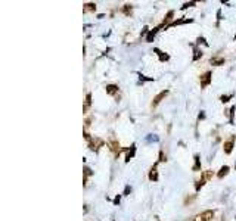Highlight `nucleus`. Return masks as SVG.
<instances>
[{
  "label": "nucleus",
  "instance_id": "1",
  "mask_svg": "<svg viewBox=\"0 0 236 221\" xmlns=\"http://www.w3.org/2000/svg\"><path fill=\"white\" fill-rule=\"evenodd\" d=\"M214 217V211H204L201 214H198L193 218V221H211Z\"/></svg>",
  "mask_w": 236,
  "mask_h": 221
},
{
  "label": "nucleus",
  "instance_id": "2",
  "mask_svg": "<svg viewBox=\"0 0 236 221\" xmlns=\"http://www.w3.org/2000/svg\"><path fill=\"white\" fill-rule=\"evenodd\" d=\"M211 83V72H205L204 75H201V87H207Z\"/></svg>",
  "mask_w": 236,
  "mask_h": 221
},
{
  "label": "nucleus",
  "instance_id": "3",
  "mask_svg": "<svg viewBox=\"0 0 236 221\" xmlns=\"http://www.w3.org/2000/svg\"><path fill=\"white\" fill-rule=\"evenodd\" d=\"M167 94H168V90H164V91H161V93L158 94L157 97L154 99V102H152V106H158V105H159V103L162 102V99H164V97H165Z\"/></svg>",
  "mask_w": 236,
  "mask_h": 221
},
{
  "label": "nucleus",
  "instance_id": "4",
  "mask_svg": "<svg viewBox=\"0 0 236 221\" xmlns=\"http://www.w3.org/2000/svg\"><path fill=\"white\" fill-rule=\"evenodd\" d=\"M233 140H235V137H232L230 140L224 141V147H223V149H224V153L229 155V153L232 152V149H233Z\"/></svg>",
  "mask_w": 236,
  "mask_h": 221
},
{
  "label": "nucleus",
  "instance_id": "5",
  "mask_svg": "<svg viewBox=\"0 0 236 221\" xmlns=\"http://www.w3.org/2000/svg\"><path fill=\"white\" fill-rule=\"evenodd\" d=\"M149 180H151V181H157V180H158L157 165H154V167H152V170H151V173H149Z\"/></svg>",
  "mask_w": 236,
  "mask_h": 221
},
{
  "label": "nucleus",
  "instance_id": "6",
  "mask_svg": "<svg viewBox=\"0 0 236 221\" xmlns=\"http://www.w3.org/2000/svg\"><path fill=\"white\" fill-rule=\"evenodd\" d=\"M227 173H229V167H227V165H223V167L220 168V171H218L217 177H218V178H223L224 176H227Z\"/></svg>",
  "mask_w": 236,
  "mask_h": 221
},
{
  "label": "nucleus",
  "instance_id": "7",
  "mask_svg": "<svg viewBox=\"0 0 236 221\" xmlns=\"http://www.w3.org/2000/svg\"><path fill=\"white\" fill-rule=\"evenodd\" d=\"M211 63L215 66H220L224 63V58H211Z\"/></svg>",
  "mask_w": 236,
  "mask_h": 221
},
{
  "label": "nucleus",
  "instance_id": "8",
  "mask_svg": "<svg viewBox=\"0 0 236 221\" xmlns=\"http://www.w3.org/2000/svg\"><path fill=\"white\" fill-rule=\"evenodd\" d=\"M117 91H118V86H115V84L106 86V93H108V94H115Z\"/></svg>",
  "mask_w": 236,
  "mask_h": 221
},
{
  "label": "nucleus",
  "instance_id": "9",
  "mask_svg": "<svg viewBox=\"0 0 236 221\" xmlns=\"http://www.w3.org/2000/svg\"><path fill=\"white\" fill-rule=\"evenodd\" d=\"M86 7H84V12H95L96 10V4L95 3H87V4H84Z\"/></svg>",
  "mask_w": 236,
  "mask_h": 221
},
{
  "label": "nucleus",
  "instance_id": "10",
  "mask_svg": "<svg viewBox=\"0 0 236 221\" xmlns=\"http://www.w3.org/2000/svg\"><path fill=\"white\" fill-rule=\"evenodd\" d=\"M134 150H136V146L133 144V146H131V150H128V153H127V156H125V162H128V161L133 158V155H134Z\"/></svg>",
  "mask_w": 236,
  "mask_h": 221
},
{
  "label": "nucleus",
  "instance_id": "11",
  "mask_svg": "<svg viewBox=\"0 0 236 221\" xmlns=\"http://www.w3.org/2000/svg\"><path fill=\"white\" fill-rule=\"evenodd\" d=\"M193 171H199L201 170V162H199V155H195V165L192 168Z\"/></svg>",
  "mask_w": 236,
  "mask_h": 221
},
{
  "label": "nucleus",
  "instance_id": "12",
  "mask_svg": "<svg viewBox=\"0 0 236 221\" xmlns=\"http://www.w3.org/2000/svg\"><path fill=\"white\" fill-rule=\"evenodd\" d=\"M111 150H112V152H118V153H119V144H118L117 141H111Z\"/></svg>",
  "mask_w": 236,
  "mask_h": 221
},
{
  "label": "nucleus",
  "instance_id": "13",
  "mask_svg": "<svg viewBox=\"0 0 236 221\" xmlns=\"http://www.w3.org/2000/svg\"><path fill=\"white\" fill-rule=\"evenodd\" d=\"M90 103H92V94L89 93V94H87V97H86V105H84V111H87V108L90 106Z\"/></svg>",
  "mask_w": 236,
  "mask_h": 221
},
{
  "label": "nucleus",
  "instance_id": "14",
  "mask_svg": "<svg viewBox=\"0 0 236 221\" xmlns=\"http://www.w3.org/2000/svg\"><path fill=\"white\" fill-rule=\"evenodd\" d=\"M155 52H157L158 55H159V59H161V61H167V59H168V55H164V53H162L161 50L155 49Z\"/></svg>",
  "mask_w": 236,
  "mask_h": 221
},
{
  "label": "nucleus",
  "instance_id": "15",
  "mask_svg": "<svg viewBox=\"0 0 236 221\" xmlns=\"http://www.w3.org/2000/svg\"><path fill=\"white\" fill-rule=\"evenodd\" d=\"M201 56H202V52H201L199 49H195V56H193V61H198Z\"/></svg>",
  "mask_w": 236,
  "mask_h": 221
},
{
  "label": "nucleus",
  "instance_id": "16",
  "mask_svg": "<svg viewBox=\"0 0 236 221\" xmlns=\"http://www.w3.org/2000/svg\"><path fill=\"white\" fill-rule=\"evenodd\" d=\"M157 30H158V28H155V30H152V31L149 33V36H148V39H146L148 42H152V39H154V36H155V33H157Z\"/></svg>",
  "mask_w": 236,
  "mask_h": 221
},
{
  "label": "nucleus",
  "instance_id": "17",
  "mask_svg": "<svg viewBox=\"0 0 236 221\" xmlns=\"http://www.w3.org/2000/svg\"><path fill=\"white\" fill-rule=\"evenodd\" d=\"M130 12H131V6H130V4H125V6H124V13L128 15Z\"/></svg>",
  "mask_w": 236,
  "mask_h": 221
},
{
  "label": "nucleus",
  "instance_id": "18",
  "mask_svg": "<svg viewBox=\"0 0 236 221\" xmlns=\"http://www.w3.org/2000/svg\"><path fill=\"white\" fill-rule=\"evenodd\" d=\"M236 111V106H232L230 108V123H233V114H235Z\"/></svg>",
  "mask_w": 236,
  "mask_h": 221
},
{
  "label": "nucleus",
  "instance_id": "19",
  "mask_svg": "<svg viewBox=\"0 0 236 221\" xmlns=\"http://www.w3.org/2000/svg\"><path fill=\"white\" fill-rule=\"evenodd\" d=\"M230 97H232V94H229V96H221L220 99H221V102H223V103H226V102H227Z\"/></svg>",
  "mask_w": 236,
  "mask_h": 221
},
{
  "label": "nucleus",
  "instance_id": "20",
  "mask_svg": "<svg viewBox=\"0 0 236 221\" xmlns=\"http://www.w3.org/2000/svg\"><path fill=\"white\" fill-rule=\"evenodd\" d=\"M162 161H165V159H164V152L159 150V162H162Z\"/></svg>",
  "mask_w": 236,
  "mask_h": 221
},
{
  "label": "nucleus",
  "instance_id": "21",
  "mask_svg": "<svg viewBox=\"0 0 236 221\" xmlns=\"http://www.w3.org/2000/svg\"><path fill=\"white\" fill-rule=\"evenodd\" d=\"M130 192H131V187H128V186H127V187H125V192H124V193H125V195H128Z\"/></svg>",
  "mask_w": 236,
  "mask_h": 221
},
{
  "label": "nucleus",
  "instance_id": "22",
  "mask_svg": "<svg viewBox=\"0 0 236 221\" xmlns=\"http://www.w3.org/2000/svg\"><path fill=\"white\" fill-rule=\"evenodd\" d=\"M198 118H199V120H204V118H205V114H204V112H201V114H199V117H198Z\"/></svg>",
  "mask_w": 236,
  "mask_h": 221
},
{
  "label": "nucleus",
  "instance_id": "23",
  "mask_svg": "<svg viewBox=\"0 0 236 221\" xmlns=\"http://www.w3.org/2000/svg\"><path fill=\"white\" fill-rule=\"evenodd\" d=\"M114 203H119V196H117V198L114 199Z\"/></svg>",
  "mask_w": 236,
  "mask_h": 221
},
{
  "label": "nucleus",
  "instance_id": "24",
  "mask_svg": "<svg viewBox=\"0 0 236 221\" xmlns=\"http://www.w3.org/2000/svg\"><path fill=\"white\" fill-rule=\"evenodd\" d=\"M235 40H236V36H235Z\"/></svg>",
  "mask_w": 236,
  "mask_h": 221
},
{
  "label": "nucleus",
  "instance_id": "25",
  "mask_svg": "<svg viewBox=\"0 0 236 221\" xmlns=\"http://www.w3.org/2000/svg\"><path fill=\"white\" fill-rule=\"evenodd\" d=\"M235 167H236V165H235Z\"/></svg>",
  "mask_w": 236,
  "mask_h": 221
}]
</instances>
